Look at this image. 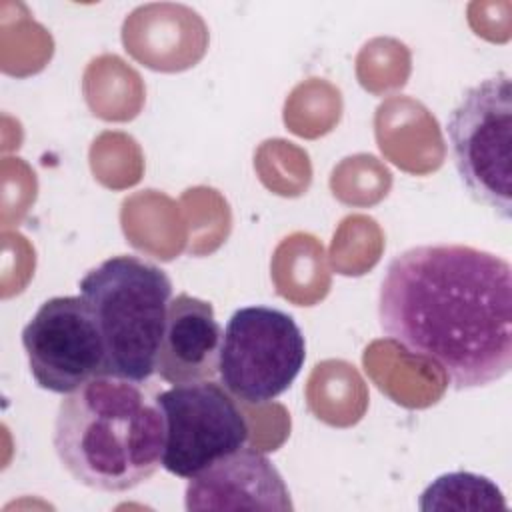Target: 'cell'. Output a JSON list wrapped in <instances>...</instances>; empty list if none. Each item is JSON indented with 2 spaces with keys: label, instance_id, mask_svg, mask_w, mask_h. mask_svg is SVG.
I'll return each mask as SVG.
<instances>
[{
  "label": "cell",
  "instance_id": "9",
  "mask_svg": "<svg viewBox=\"0 0 512 512\" xmlns=\"http://www.w3.org/2000/svg\"><path fill=\"white\" fill-rule=\"evenodd\" d=\"M222 328L210 302L186 292L170 300L156 358V374L168 384L212 380L218 374Z\"/></svg>",
  "mask_w": 512,
  "mask_h": 512
},
{
  "label": "cell",
  "instance_id": "5",
  "mask_svg": "<svg viewBox=\"0 0 512 512\" xmlns=\"http://www.w3.org/2000/svg\"><path fill=\"white\" fill-rule=\"evenodd\" d=\"M306 340L296 320L272 306L238 308L226 322L220 344V384L246 404H268L298 378Z\"/></svg>",
  "mask_w": 512,
  "mask_h": 512
},
{
  "label": "cell",
  "instance_id": "8",
  "mask_svg": "<svg viewBox=\"0 0 512 512\" xmlns=\"http://www.w3.org/2000/svg\"><path fill=\"white\" fill-rule=\"evenodd\" d=\"M184 508L196 510H294L290 490L272 460L252 448L218 460L184 490Z\"/></svg>",
  "mask_w": 512,
  "mask_h": 512
},
{
  "label": "cell",
  "instance_id": "7",
  "mask_svg": "<svg viewBox=\"0 0 512 512\" xmlns=\"http://www.w3.org/2000/svg\"><path fill=\"white\" fill-rule=\"evenodd\" d=\"M22 346L38 388L70 394L106 374V348L96 318L78 296H54L40 304L22 330Z\"/></svg>",
  "mask_w": 512,
  "mask_h": 512
},
{
  "label": "cell",
  "instance_id": "6",
  "mask_svg": "<svg viewBox=\"0 0 512 512\" xmlns=\"http://www.w3.org/2000/svg\"><path fill=\"white\" fill-rule=\"evenodd\" d=\"M166 418L162 468L190 480L246 446L250 428L232 394L212 380L158 392Z\"/></svg>",
  "mask_w": 512,
  "mask_h": 512
},
{
  "label": "cell",
  "instance_id": "4",
  "mask_svg": "<svg viewBox=\"0 0 512 512\" xmlns=\"http://www.w3.org/2000/svg\"><path fill=\"white\" fill-rule=\"evenodd\" d=\"M456 174L478 204L512 216V84L506 72L470 86L446 120Z\"/></svg>",
  "mask_w": 512,
  "mask_h": 512
},
{
  "label": "cell",
  "instance_id": "2",
  "mask_svg": "<svg viewBox=\"0 0 512 512\" xmlns=\"http://www.w3.org/2000/svg\"><path fill=\"white\" fill-rule=\"evenodd\" d=\"M52 444L82 486L128 492L162 466L166 418L158 394L144 382L94 376L60 402Z\"/></svg>",
  "mask_w": 512,
  "mask_h": 512
},
{
  "label": "cell",
  "instance_id": "10",
  "mask_svg": "<svg viewBox=\"0 0 512 512\" xmlns=\"http://www.w3.org/2000/svg\"><path fill=\"white\" fill-rule=\"evenodd\" d=\"M420 510H506L502 490L474 472H448L430 482L418 500Z\"/></svg>",
  "mask_w": 512,
  "mask_h": 512
},
{
  "label": "cell",
  "instance_id": "3",
  "mask_svg": "<svg viewBox=\"0 0 512 512\" xmlns=\"http://www.w3.org/2000/svg\"><path fill=\"white\" fill-rule=\"evenodd\" d=\"M106 348V374L148 382L172 300L168 274L134 254L110 256L78 282Z\"/></svg>",
  "mask_w": 512,
  "mask_h": 512
},
{
  "label": "cell",
  "instance_id": "1",
  "mask_svg": "<svg viewBox=\"0 0 512 512\" xmlns=\"http://www.w3.org/2000/svg\"><path fill=\"white\" fill-rule=\"evenodd\" d=\"M378 320L408 356L432 362L454 390L484 388L512 368V268L464 244H424L394 256Z\"/></svg>",
  "mask_w": 512,
  "mask_h": 512
}]
</instances>
